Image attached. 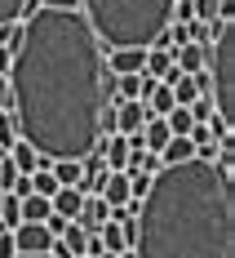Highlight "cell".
Segmentation results:
<instances>
[{
    "label": "cell",
    "mask_w": 235,
    "mask_h": 258,
    "mask_svg": "<svg viewBox=\"0 0 235 258\" xmlns=\"http://www.w3.org/2000/svg\"><path fill=\"white\" fill-rule=\"evenodd\" d=\"M14 125L31 152L49 160H84L102 138V45L80 9H36L23 18V45L9 62Z\"/></svg>",
    "instance_id": "obj_1"
},
{
    "label": "cell",
    "mask_w": 235,
    "mask_h": 258,
    "mask_svg": "<svg viewBox=\"0 0 235 258\" xmlns=\"http://www.w3.org/2000/svg\"><path fill=\"white\" fill-rule=\"evenodd\" d=\"M138 258H235V187L213 160L151 174L138 209Z\"/></svg>",
    "instance_id": "obj_2"
},
{
    "label": "cell",
    "mask_w": 235,
    "mask_h": 258,
    "mask_svg": "<svg viewBox=\"0 0 235 258\" xmlns=\"http://www.w3.org/2000/svg\"><path fill=\"white\" fill-rule=\"evenodd\" d=\"M80 18L106 49H151L173 23V0H80Z\"/></svg>",
    "instance_id": "obj_3"
},
{
    "label": "cell",
    "mask_w": 235,
    "mask_h": 258,
    "mask_svg": "<svg viewBox=\"0 0 235 258\" xmlns=\"http://www.w3.org/2000/svg\"><path fill=\"white\" fill-rule=\"evenodd\" d=\"M204 76H209V103L217 111V138H222L235 125V23H222L217 40L209 45Z\"/></svg>",
    "instance_id": "obj_4"
},
{
    "label": "cell",
    "mask_w": 235,
    "mask_h": 258,
    "mask_svg": "<svg viewBox=\"0 0 235 258\" xmlns=\"http://www.w3.org/2000/svg\"><path fill=\"white\" fill-rule=\"evenodd\" d=\"M9 236H14L18 258H23V254H49V249H53V236H49V227H45V223H18Z\"/></svg>",
    "instance_id": "obj_5"
},
{
    "label": "cell",
    "mask_w": 235,
    "mask_h": 258,
    "mask_svg": "<svg viewBox=\"0 0 235 258\" xmlns=\"http://www.w3.org/2000/svg\"><path fill=\"white\" fill-rule=\"evenodd\" d=\"M147 120H151V111H147V103H138V98L133 103H111V129L125 134V138H133Z\"/></svg>",
    "instance_id": "obj_6"
},
{
    "label": "cell",
    "mask_w": 235,
    "mask_h": 258,
    "mask_svg": "<svg viewBox=\"0 0 235 258\" xmlns=\"http://www.w3.org/2000/svg\"><path fill=\"white\" fill-rule=\"evenodd\" d=\"M93 152L102 156V165L111 169V174H125V165H129V138H125V134H106V138H98Z\"/></svg>",
    "instance_id": "obj_7"
},
{
    "label": "cell",
    "mask_w": 235,
    "mask_h": 258,
    "mask_svg": "<svg viewBox=\"0 0 235 258\" xmlns=\"http://www.w3.org/2000/svg\"><path fill=\"white\" fill-rule=\"evenodd\" d=\"M102 62H106L111 76H138L142 62H147V49H106Z\"/></svg>",
    "instance_id": "obj_8"
},
{
    "label": "cell",
    "mask_w": 235,
    "mask_h": 258,
    "mask_svg": "<svg viewBox=\"0 0 235 258\" xmlns=\"http://www.w3.org/2000/svg\"><path fill=\"white\" fill-rule=\"evenodd\" d=\"M80 205H84V191H80V187H58V191L49 196V209L58 214V218H67V223H76Z\"/></svg>",
    "instance_id": "obj_9"
},
{
    "label": "cell",
    "mask_w": 235,
    "mask_h": 258,
    "mask_svg": "<svg viewBox=\"0 0 235 258\" xmlns=\"http://www.w3.org/2000/svg\"><path fill=\"white\" fill-rule=\"evenodd\" d=\"M93 196H102L111 209H115V205H125V201H129V174H111V169H106Z\"/></svg>",
    "instance_id": "obj_10"
},
{
    "label": "cell",
    "mask_w": 235,
    "mask_h": 258,
    "mask_svg": "<svg viewBox=\"0 0 235 258\" xmlns=\"http://www.w3.org/2000/svg\"><path fill=\"white\" fill-rule=\"evenodd\" d=\"M204 62H209V49H204V45H182V49H173V67H178L182 76H200Z\"/></svg>",
    "instance_id": "obj_11"
},
{
    "label": "cell",
    "mask_w": 235,
    "mask_h": 258,
    "mask_svg": "<svg viewBox=\"0 0 235 258\" xmlns=\"http://www.w3.org/2000/svg\"><path fill=\"white\" fill-rule=\"evenodd\" d=\"M182 160H195V147H191L186 134H173V138L160 147V169H164V165H182Z\"/></svg>",
    "instance_id": "obj_12"
},
{
    "label": "cell",
    "mask_w": 235,
    "mask_h": 258,
    "mask_svg": "<svg viewBox=\"0 0 235 258\" xmlns=\"http://www.w3.org/2000/svg\"><path fill=\"white\" fill-rule=\"evenodd\" d=\"M5 156H9V165H14V169H18L23 178H27V174H36V169H45V160H40V156L31 152V147H27L23 138H18V143H14V147H9Z\"/></svg>",
    "instance_id": "obj_13"
},
{
    "label": "cell",
    "mask_w": 235,
    "mask_h": 258,
    "mask_svg": "<svg viewBox=\"0 0 235 258\" xmlns=\"http://www.w3.org/2000/svg\"><path fill=\"white\" fill-rule=\"evenodd\" d=\"M169 72H173V53H169V49H147L142 76H151V80H164Z\"/></svg>",
    "instance_id": "obj_14"
},
{
    "label": "cell",
    "mask_w": 235,
    "mask_h": 258,
    "mask_svg": "<svg viewBox=\"0 0 235 258\" xmlns=\"http://www.w3.org/2000/svg\"><path fill=\"white\" fill-rule=\"evenodd\" d=\"M98 240H102V249H106V254H120V249H129V240H125V227H120L115 218H106V223H102Z\"/></svg>",
    "instance_id": "obj_15"
},
{
    "label": "cell",
    "mask_w": 235,
    "mask_h": 258,
    "mask_svg": "<svg viewBox=\"0 0 235 258\" xmlns=\"http://www.w3.org/2000/svg\"><path fill=\"white\" fill-rule=\"evenodd\" d=\"M18 223H23V209H18V196L0 191V232H14Z\"/></svg>",
    "instance_id": "obj_16"
},
{
    "label": "cell",
    "mask_w": 235,
    "mask_h": 258,
    "mask_svg": "<svg viewBox=\"0 0 235 258\" xmlns=\"http://www.w3.org/2000/svg\"><path fill=\"white\" fill-rule=\"evenodd\" d=\"M18 209H23V223H45V218L53 214L45 196H23V201H18Z\"/></svg>",
    "instance_id": "obj_17"
},
{
    "label": "cell",
    "mask_w": 235,
    "mask_h": 258,
    "mask_svg": "<svg viewBox=\"0 0 235 258\" xmlns=\"http://www.w3.org/2000/svg\"><path fill=\"white\" fill-rule=\"evenodd\" d=\"M191 5H195V23H209V27L226 23L222 18V0H191Z\"/></svg>",
    "instance_id": "obj_18"
},
{
    "label": "cell",
    "mask_w": 235,
    "mask_h": 258,
    "mask_svg": "<svg viewBox=\"0 0 235 258\" xmlns=\"http://www.w3.org/2000/svg\"><path fill=\"white\" fill-rule=\"evenodd\" d=\"M27 187H31V196H45V201L58 191V182H53L49 169H36V174H27Z\"/></svg>",
    "instance_id": "obj_19"
},
{
    "label": "cell",
    "mask_w": 235,
    "mask_h": 258,
    "mask_svg": "<svg viewBox=\"0 0 235 258\" xmlns=\"http://www.w3.org/2000/svg\"><path fill=\"white\" fill-rule=\"evenodd\" d=\"M58 240H62V249H67V254H71V258H84V240H89V236L80 232L76 223H67V232L58 236Z\"/></svg>",
    "instance_id": "obj_20"
},
{
    "label": "cell",
    "mask_w": 235,
    "mask_h": 258,
    "mask_svg": "<svg viewBox=\"0 0 235 258\" xmlns=\"http://www.w3.org/2000/svg\"><path fill=\"white\" fill-rule=\"evenodd\" d=\"M164 125H169V134H191L195 120H191V111H186V107H173V111L164 116Z\"/></svg>",
    "instance_id": "obj_21"
},
{
    "label": "cell",
    "mask_w": 235,
    "mask_h": 258,
    "mask_svg": "<svg viewBox=\"0 0 235 258\" xmlns=\"http://www.w3.org/2000/svg\"><path fill=\"white\" fill-rule=\"evenodd\" d=\"M27 0H0V23H23Z\"/></svg>",
    "instance_id": "obj_22"
},
{
    "label": "cell",
    "mask_w": 235,
    "mask_h": 258,
    "mask_svg": "<svg viewBox=\"0 0 235 258\" xmlns=\"http://www.w3.org/2000/svg\"><path fill=\"white\" fill-rule=\"evenodd\" d=\"M0 258H18V249H14V236L0 232Z\"/></svg>",
    "instance_id": "obj_23"
},
{
    "label": "cell",
    "mask_w": 235,
    "mask_h": 258,
    "mask_svg": "<svg viewBox=\"0 0 235 258\" xmlns=\"http://www.w3.org/2000/svg\"><path fill=\"white\" fill-rule=\"evenodd\" d=\"M14 107V94H9V80L0 76V111H9Z\"/></svg>",
    "instance_id": "obj_24"
},
{
    "label": "cell",
    "mask_w": 235,
    "mask_h": 258,
    "mask_svg": "<svg viewBox=\"0 0 235 258\" xmlns=\"http://www.w3.org/2000/svg\"><path fill=\"white\" fill-rule=\"evenodd\" d=\"M40 9H80V0H40Z\"/></svg>",
    "instance_id": "obj_25"
},
{
    "label": "cell",
    "mask_w": 235,
    "mask_h": 258,
    "mask_svg": "<svg viewBox=\"0 0 235 258\" xmlns=\"http://www.w3.org/2000/svg\"><path fill=\"white\" fill-rule=\"evenodd\" d=\"M9 62H14V53H9V49H0V76H9Z\"/></svg>",
    "instance_id": "obj_26"
},
{
    "label": "cell",
    "mask_w": 235,
    "mask_h": 258,
    "mask_svg": "<svg viewBox=\"0 0 235 258\" xmlns=\"http://www.w3.org/2000/svg\"><path fill=\"white\" fill-rule=\"evenodd\" d=\"M23 258H53V254H23Z\"/></svg>",
    "instance_id": "obj_27"
}]
</instances>
